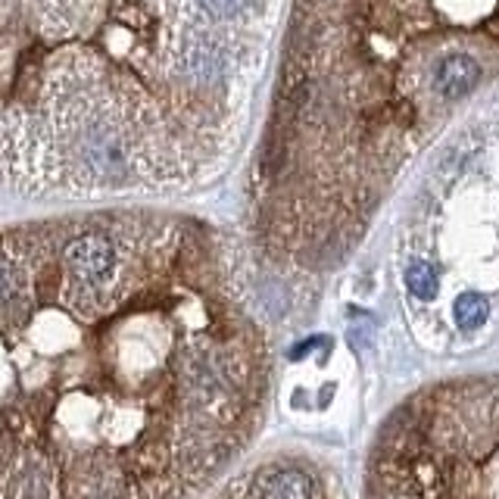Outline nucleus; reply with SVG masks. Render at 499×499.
<instances>
[{
    "label": "nucleus",
    "mask_w": 499,
    "mask_h": 499,
    "mask_svg": "<svg viewBox=\"0 0 499 499\" xmlns=\"http://www.w3.org/2000/svg\"><path fill=\"white\" fill-rule=\"evenodd\" d=\"M378 499H499V375L409 396L369 465Z\"/></svg>",
    "instance_id": "nucleus-1"
},
{
    "label": "nucleus",
    "mask_w": 499,
    "mask_h": 499,
    "mask_svg": "<svg viewBox=\"0 0 499 499\" xmlns=\"http://www.w3.org/2000/svg\"><path fill=\"white\" fill-rule=\"evenodd\" d=\"M50 144L56 172L85 191H116L137 181L144 162V116L100 75L72 69L50 91Z\"/></svg>",
    "instance_id": "nucleus-2"
},
{
    "label": "nucleus",
    "mask_w": 499,
    "mask_h": 499,
    "mask_svg": "<svg viewBox=\"0 0 499 499\" xmlns=\"http://www.w3.org/2000/svg\"><path fill=\"white\" fill-rule=\"evenodd\" d=\"M125 262L116 237L104 231L75 235L62 250V294L79 315H100L116 303Z\"/></svg>",
    "instance_id": "nucleus-3"
},
{
    "label": "nucleus",
    "mask_w": 499,
    "mask_h": 499,
    "mask_svg": "<svg viewBox=\"0 0 499 499\" xmlns=\"http://www.w3.org/2000/svg\"><path fill=\"white\" fill-rule=\"evenodd\" d=\"M169 25H204L235 35L256 16V0H154Z\"/></svg>",
    "instance_id": "nucleus-4"
},
{
    "label": "nucleus",
    "mask_w": 499,
    "mask_h": 499,
    "mask_svg": "<svg viewBox=\"0 0 499 499\" xmlns=\"http://www.w3.org/2000/svg\"><path fill=\"white\" fill-rule=\"evenodd\" d=\"M247 499H325L319 478L309 465L300 462H269L259 465L241 481Z\"/></svg>",
    "instance_id": "nucleus-5"
},
{
    "label": "nucleus",
    "mask_w": 499,
    "mask_h": 499,
    "mask_svg": "<svg viewBox=\"0 0 499 499\" xmlns=\"http://www.w3.org/2000/svg\"><path fill=\"white\" fill-rule=\"evenodd\" d=\"M31 309V275L10 244L0 241V325H22Z\"/></svg>",
    "instance_id": "nucleus-6"
},
{
    "label": "nucleus",
    "mask_w": 499,
    "mask_h": 499,
    "mask_svg": "<svg viewBox=\"0 0 499 499\" xmlns=\"http://www.w3.org/2000/svg\"><path fill=\"white\" fill-rule=\"evenodd\" d=\"M453 321L465 334L478 331V328H484L490 321V300L484 294H475V290L456 294V300H453Z\"/></svg>",
    "instance_id": "nucleus-7"
},
{
    "label": "nucleus",
    "mask_w": 499,
    "mask_h": 499,
    "mask_svg": "<svg viewBox=\"0 0 499 499\" xmlns=\"http://www.w3.org/2000/svg\"><path fill=\"white\" fill-rule=\"evenodd\" d=\"M403 281H406V290L421 303H431L437 300L440 294V281H437V271L431 269V262L425 259H412L403 271Z\"/></svg>",
    "instance_id": "nucleus-8"
},
{
    "label": "nucleus",
    "mask_w": 499,
    "mask_h": 499,
    "mask_svg": "<svg viewBox=\"0 0 499 499\" xmlns=\"http://www.w3.org/2000/svg\"><path fill=\"white\" fill-rule=\"evenodd\" d=\"M35 4L41 10V19H47L54 29H66L85 10V0H35Z\"/></svg>",
    "instance_id": "nucleus-9"
}]
</instances>
